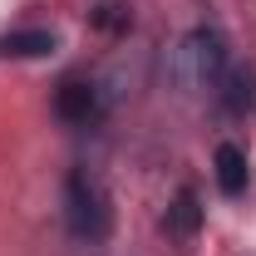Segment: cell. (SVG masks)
Returning a JSON list of instances; mask_svg holds the SVG:
<instances>
[{
	"mask_svg": "<svg viewBox=\"0 0 256 256\" xmlns=\"http://www.w3.org/2000/svg\"><path fill=\"white\" fill-rule=\"evenodd\" d=\"M226 69H232V50H226V34L212 25H192L168 60V74L182 94H217Z\"/></svg>",
	"mask_w": 256,
	"mask_h": 256,
	"instance_id": "obj_1",
	"label": "cell"
},
{
	"mask_svg": "<svg viewBox=\"0 0 256 256\" xmlns=\"http://www.w3.org/2000/svg\"><path fill=\"white\" fill-rule=\"evenodd\" d=\"M64 226L74 242H104L114 232V202L89 168H74L64 178Z\"/></svg>",
	"mask_w": 256,
	"mask_h": 256,
	"instance_id": "obj_2",
	"label": "cell"
},
{
	"mask_svg": "<svg viewBox=\"0 0 256 256\" xmlns=\"http://www.w3.org/2000/svg\"><path fill=\"white\" fill-rule=\"evenodd\" d=\"M54 114H60L69 128H89L104 118V94H98V84L89 79H64L60 94H54Z\"/></svg>",
	"mask_w": 256,
	"mask_h": 256,
	"instance_id": "obj_3",
	"label": "cell"
},
{
	"mask_svg": "<svg viewBox=\"0 0 256 256\" xmlns=\"http://www.w3.org/2000/svg\"><path fill=\"white\" fill-rule=\"evenodd\" d=\"M217 104L226 118H246L256 108V64H232L226 79L217 84Z\"/></svg>",
	"mask_w": 256,
	"mask_h": 256,
	"instance_id": "obj_4",
	"label": "cell"
},
{
	"mask_svg": "<svg viewBox=\"0 0 256 256\" xmlns=\"http://www.w3.org/2000/svg\"><path fill=\"white\" fill-rule=\"evenodd\" d=\"M60 50V34L44 25H20L0 34V60H50Z\"/></svg>",
	"mask_w": 256,
	"mask_h": 256,
	"instance_id": "obj_5",
	"label": "cell"
},
{
	"mask_svg": "<svg viewBox=\"0 0 256 256\" xmlns=\"http://www.w3.org/2000/svg\"><path fill=\"white\" fill-rule=\"evenodd\" d=\"M162 232L172 242H192L202 232V197H197V188H178V197L162 212Z\"/></svg>",
	"mask_w": 256,
	"mask_h": 256,
	"instance_id": "obj_6",
	"label": "cell"
},
{
	"mask_svg": "<svg viewBox=\"0 0 256 256\" xmlns=\"http://www.w3.org/2000/svg\"><path fill=\"white\" fill-rule=\"evenodd\" d=\"M212 168H217V188H222V197H242V192H246L252 168H246V153H242L236 143H217Z\"/></svg>",
	"mask_w": 256,
	"mask_h": 256,
	"instance_id": "obj_7",
	"label": "cell"
},
{
	"mask_svg": "<svg viewBox=\"0 0 256 256\" xmlns=\"http://www.w3.org/2000/svg\"><path fill=\"white\" fill-rule=\"evenodd\" d=\"M89 25L104 30V34H124L133 25V10H128L124 0H98L94 10H89Z\"/></svg>",
	"mask_w": 256,
	"mask_h": 256,
	"instance_id": "obj_8",
	"label": "cell"
}]
</instances>
